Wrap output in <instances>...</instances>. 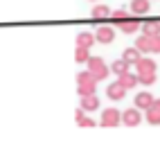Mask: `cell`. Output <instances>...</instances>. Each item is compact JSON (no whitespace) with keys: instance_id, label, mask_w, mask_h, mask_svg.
Here are the masks:
<instances>
[{"instance_id":"obj_1","label":"cell","mask_w":160,"mask_h":149,"mask_svg":"<svg viewBox=\"0 0 160 149\" xmlns=\"http://www.w3.org/2000/svg\"><path fill=\"white\" fill-rule=\"evenodd\" d=\"M95 90H97V79L92 77V72L88 68L77 72V93H79V97L81 95H95Z\"/></svg>"},{"instance_id":"obj_2","label":"cell","mask_w":160,"mask_h":149,"mask_svg":"<svg viewBox=\"0 0 160 149\" xmlns=\"http://www.w3.org/2000/svg\"><path fill=\"white\" fill-rule=\"evenodd\" d=\"M86 68L92 72V77L97 79V81H104L111 74V66H106V63L102 61V57H90L88 63H86Z\"/></svg>"},{"instance_id":"obj_3","label":"cell","mask_w":160,"mask_h":149,"mask_svg":"<svg viewBox=\"0 0 160 149\" xmlns=\"http://www.w3.org/2000/svg\"><path fill=\"white\" fill-rule=\"evenodd\" d=\"M120 122H122V113L117 111V109L108 106V109H104V111H102V120H99L102 126H117Z\"/></svg>"},{"instance_id":"obj_4","label":"cell","mask_w":160,"mask_h":149,"mask_svg":"<svg viewBox=\"0 0 160 149\" xmlns=\"http://www.w3.org/2000/svg\"><path fill=\"white\" fill-rule=\"evenodd\" d=\"M122 124L124 126H138V124H142V113H140V109H138L135 104L122 113Z\"/></svg>"},{"instance_id":"obj_5","label":"cell","mask_w":160,"mask_h":149,"mask_svg":"<svg viewBox=\"0 0 160 149\" xmlns=\"http://www.w3.org/2000/svg\"><path fill=\"white\" fill-rule=\"evenodd\" d=\"M95 39H97V43L108 45V43L115 41V29L108 27V25H102V27H97V32H95Z\"/></svg>"},{"instance_id":"obj_6","label":"cell","mask_w":160,"mask_h":149,"mask_svg":"<svg viewBox=\"0 0 160 149\" xmlns=\"http://www.w3.org/2000/svg\"><path fill=\"white\" fill-rule=\"evenodd\" d=\"M106 95H108V100H113V102H120V100H124L126 97V88L122 86L120 81H113L108 88H106Z\"/></svg>"},{"instance_id":"obj_7","label":"cell","mask_w":160,"mask_h":149,"mask_svg":"<svg viewBox=\"0 0 160 149\" xmlns=\"http://www.w3.org/2000/svg\"><path fill=\"white\" fill-rule=\"evenodd\" d=\"M133 104H135V106H138V109H140V111H147L149 106L153 104V95L149 93V90H142V93H138V95H135Z\"/></svg>"},{"instance_id":"obj_8","label":"cell","mask_w":160,"mask_h":149,"mask_svg":"<svg viewBox=\"0 0 160 149\" xmlns=\"http://www.w3.org/2000/svg\"><path fill=\"white\" fill-rule=\"evenodd\" d=\"M117 27H120V32L122 34H135L138 29H140L142 25H140V20H135V18H126V20H122V23H117Z\"/></svg>"},{"instance_id":"obj_9","label":"cell","mask_w":160,"mask_h":149,"mask_svg":"<svg viewBox=\"0 0 160 149\" xmlns=\"http://www.w3.org/2000/svg\"><path fill=\"white\" fill-rule=\"evenodd\" d=\"M135 70L138 74H149V72H156V61L149 59V57H142L140 61L135 63Z\"/></svg>"},{"instance_id":"obj_10","label":"cell","mask_w":160,"mask_h":149,"mask_svg":"<svg viewBox=\"0 0 160 149\" xmlns=\"http://www.w3.org/2000/svg\"><path fill=\"white\" fill-rule=\"evenodd\" d=\"M81 109L90 113V111H97L99 109V100H97V95H81Z\"/></svg>"},{"instance_id":"obj_11","label":"cell","mask_w":160,"mask_h":149,"mask_svg":"<svg viewBox=\"0 0 160 149\" xmlns=\"http://www.w3.org/2000/svg\"><path fill=\"white\" fill-rule=\"evenodd\" d=\"M149 7H151V3H149V0H131V5H129V9H131L133 16H142V14H147Z\"/></svg>"},{"instance_id":"obj_12","label":"cell","mask_w":160,"mask_h":149,"mask_svg":"<svg viewBox=\"0 0 160 149\" xmlns=\"http://www.w3.org/2000/svg\"><path fill=\"white\" fill-rule=\"evenodd\" d=\"M122 59L129 63V66H135V63L142 59V52L138 50L135 45H133V48H126V50H124V54H122Z\"/></svg>"},{"instance_id":"obj_13","label":"cell","mask_w":160,"mask_h":149,"mask_svg":"<svg viewBox=\"0 0 160 149\" xmlns=\"http://www.w3.org/2000/svg\"><path fill=\"white\" fill-rule=\"evenodd\" d=\"M117 81H120L126 90H129V88H135L138 84H140V81H138V72H135V74H133V72H124V74L117 77Z\"/></svg>"},{"instance_id":"obj_14","label":"cell","mask_w":160,"mask_h":149,"mask_svg":"<svg viewBox=\"0 0 160 149\" xmlns=\"http://www.w3.org/2000/svg\"><path fill=\"white\" fill-rule=\"evenodd\" d=\"M74 41H77V45H83V48H92V43H95L97 39H95V32H79Z\"/></svg>"},{"instance_id":"obj_15","label":"cell","mask_w":160,"mask_h":149,"mask_svg":"<svg viewBox=\"0 0 160 149\" xmlns=\"http://www.w3.org/2000/svg\"><path fill=\"white\" fill-rule=\"evenodd\" d=\"M90 16H92L95 20L111 18V7H108V5H95V7H92V12H90Z\"/></svg>"},{"instance_id":"obj_16","label":"cell","mask_w":160,"mask_h":149,"mask_svg":"<svg viewBox=\"0 0 160 149\" xmlns=\"http://www.w3.org/2000/svg\"><path fill=\"white\" fill-rule=\"evenodd\" d=\"M140 29H142V34H147V36L160 34V20H144Z\"/></svg>"},{"instance_id":"obj_17","label":"cell","mask_w":160,"mask_h":149,"mask_svg":"<svg viewBox=\"0 0 160 149\" xmlns=\"http://www.w3.org/2000/svg\"><path fill=\"white\" fill-rule=\"evenodd\" d=\"M83 113H86V111H83L81 106H79L77 111H74V120H77V124L83 126V129H90V126H95V122L88 118V115H83Z\"/></svg>"},{"instance_id":"obj_18","label":"cell","mask_w":160,"mask_h":149,"mask_svg":"<svg viewBox=\"0 0 160 149\" xmlns=\"http://www.w3.org/2000/svg\"><path fill=\"white\" fill-rule=\"evenodd\" d=\"M144 120H147L149 124H160V106H158V104H151V106L147 109Z\"/></svg>"},{"instance_id":"obj_19","label":"cell","mask_w":160,"mask_h":149,"mask_svg":"<svg viewBox=\"0 0 160 149\" xmlns=\"http://www.w3.org/2000/svg\"><path fill=\"white\" fill-rule=\"evenodd\" d=\"M88 59H90V48L77 45V50H74V61L77 63H88Z\"/></svg>"},{"instance_id":"obj_20","label":"cell","mask_w":160,"mask_h":149,"mask_svg":"<svg viewBox=\"0 0 160 149\" xmlns=\"http://www.w3.org/2000/svg\"><path fill=\"white\" fill-rule=\"evenodd\" d=\"M111 72H115L117 77H120V74L129 72V63H126L124 59H117V61H113V63H111Z\"/></svg>"},{"instance_id":"obj_21","label":"cell","mask_w":160,"mask_h":149,"mask_svg":"<svg viewBox=\"0 0 160 149\" xmlns=\"http://www.w3.org/2000/svg\"><path fill=\"white\" fill-rule=\"evenodd\" d=\"M135 48L140 52H151V39H149L147 34H140L138 41H135Z\"/></svg>"},{"instance_id":"obj_22","label":"cell","mask_w":160,"mask_h":149,"mask_svg":"<svg viewBox=\"0 0 160 149\" xmlns=\"http://www.w3.org/2000/svg\"><path fill=\"white\" fill-rule=\"evenodd\" d=\"M156 72H149V74H138V81L142 84V86H153L156 84Z\"/></svg>"},{"instance_id":"obj_23","label":"cell","mask_w":160,"mask_h":149,"mask_svg":"<svg viewBox=\"0 0 160 149\" xmlns=\"http://www.w3.org/2000/svg\"><path fill=\"white\" fill-rule=\"evenodd\" d=\"M129 18V14L124 12V9H117V12H111V20L117 25V23H122V20H126Z\"/></svg>"},{"instance_id":"obj_24","label":"cell","mask_w":160,"mask_h":149,"mask_svg":"<svg viewBox=\"0 0 160 149\" xmlns=\"http://www.w3.org/2000/svg\"><path fill=\"white\" fill-rule=\"evenodd\" d=\"M149 39H151V52L160 54V34H153V36H149Z\"/></svg>"}]
</instances>
